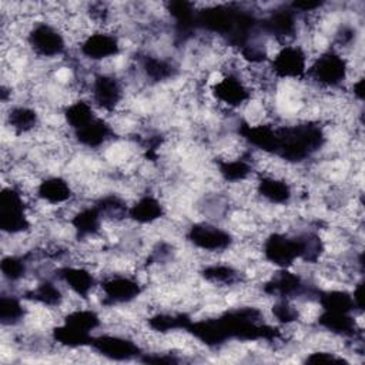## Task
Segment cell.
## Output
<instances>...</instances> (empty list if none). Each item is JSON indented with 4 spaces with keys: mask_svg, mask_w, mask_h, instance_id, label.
Returning a JSON list of instances; mask_svg holds the SVG:
<instances>
[{
    "mask_svg": "<svg viewBox=\"0 0 365 365\" xmlns=\"http://www.w3.org/2000/svg\"><path fill=\"white\" fill-rule=\"evenodd\" d=\"M167 217V205L157 194H138L128 205L127 218L138 228L154 227Z\"/></svg>",
    "mask_w": 365,
    "mask_h": 365,
    "instance_id": "obj_1",
    "label": "cell"
}]
</instances>
